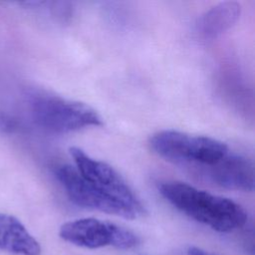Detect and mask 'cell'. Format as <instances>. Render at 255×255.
<instances>
[{
  "label": "cell",
  "instance_id": "6",
  "mask_svg": "<svg viewBox=\"0 0 255 255\" xmlns=\"http://www.w3.org/2000/svg\"><path fill=\"white\" fill-rule=\"evenodd\" d=\"M55 175L74 204L127 219L138 218L132 210L101 192L84 179L76 167L68 164L60 165L56 168Z\"/></svg>",
  "mask_w": 255,
  "mask_h": 255
},
{
  "label": "cell",
  "instance_id": "9",
  "mask_svg": "<svg viewBox=\"0 0 255 255\" xmlns=\"http://www.w3.org/2000/svg\"><path fill=\"white\" fill-rule=\"evenodd\" d=\"M241 5L235 1H224L206 11L197 22L198 33L213 39L230 29L239 19Z\"/></svg>",
  "mask_w": 255,
  "mask_h": 255
},
{
  "label": "cell",
  "instance_id": "2",
  "mask_svg": "<svg viewBox=\"0 0 255 255\" xmlns=\"http://www.w3.org/2000/svg\"><path fill=\"white\" fill-rule=\"evenodd\" d=\"M149 146L158 156L178 165L192 167L197 174L216 164L229 153L228 146L221 140L173 129L152 134Z\"/></svg>",
  "mask_w": 255,
  "mask_h": 255
},
{
  "label": "cell",
  "instance_id": "3",
  "mask_svg": "<svg viewBox=\"0 0 255 255\" xmlns=\"http://www.w3.org/2000/svg\"><path fill=\"white\" fill-rule=\"evenodd\" d=\"M31 114L38 126L55 133L103 125L100 115L89 105L55 95H36L31 101Z\"/></svg>",
  "mask_w": 255,
  "mask_h": 255
},
{
  "label": "cell",
  "instance_id": "1",
  "mask_svg": "<svg viewBox=\"0 0 255 255\" xmlns=\"http://www.w3.org/2000/svg\"><path fill=\"white\" fill-rule=\"evenodd\" d=\"M158 190L176 209L215 231L232 232L246 223L244 208L229 198L180 181L162 182Z\"/></svg>",
  "mask_w": 255,
  "mask_h": 255
},
{
  "label": "cell",
  "instance_id": "4",
  "mask_svg": "<svg viewBox=\"0 0 255 255\" xmlns=\"http://www.w3.org/2000/svg\"><path fill=\"white\" fill-rule=\"evenodd\" d=\"M59 234L63 240L88 249L107 246L130 249L139 243L137 235L131 230L97 218H81L66 222L61 226Z\"/></svg>",
  "mask_w": 255,
  "mask_h": 255
},
{
  "label": "cell",
  "instance_id": "8",
  "mask_svg": "<svg viewBox=\"0 0 255 255\" xmlns=\"http://www.w3.org/2000/svg\"><path fill=\"white\" fill-rule=\"evenodd\" d=\"M0 249L21 255H39L38 241L14 216L0 213Z\"/></svg>",
  "mask_w": 255,
  "mask_h": 255
},
{
  "label": "cell",
  "instance_id": "7",
  "mask_svg": "<svg viewBox=\"0 0 255 255\" xmlns=\"http://www.w3.org/2000/svg\"><path fill=\"white\" fill-rule=\"evenodd\" d=\"M199 175L210 182L232 190L251 191L254 187V170L251 160L237 153H229Z\"/></svg>",
  "mask_w": 255,
  "mask_h": 255
},
{
  "label": "cell",
  "instance_id": "5",
  "mask_svg": "<svg viewBox=\"0 0 255 255\" xmlns=\"http://www.w3.org/2000/svg\"><path fill=\"white\" fill-rule=\"evenodd\" d=\"M70 154L76 169L84 179L101 192L132 210L138 217L144 215L145 209L140 199L110 164L91 157L77 146L70 148Z\"/></svg>",
  "mask_w": 255,
  "mask_h": 255
},
{
  "label": "cell",
  "instance_id": "11",
  "mask_svg": "<svg viewBox=\"0 0 255 255\" xmlns=\"http://www.w3.org/2000/svg\"><path fill=\"white\" fill-rule=\"evenodd\" d=\"M188 255H211V254L206 253L205 251H203L197 247H190L188 249Z\"/></svg>",
  "mask_w": 255,
  "mask_h": 255
},
{
  "label": "cell",
  "instance_id": "10",
  "mask_svg": "<svg viewBox=\"0 0 255 255\" xmlns=\"http://www.w3.org/2000/svg\"><path fill=\"white\" fill-rule=\"evenodd\" d=\"M17 123L10 116L0 111V129L4 132H11L16 128Z\"/></svg>",
  "mask_w": 255,
  "mask_h": 255
}]
</instances>
